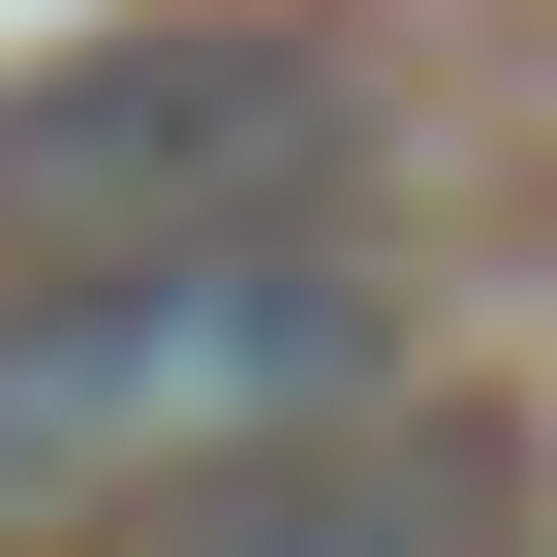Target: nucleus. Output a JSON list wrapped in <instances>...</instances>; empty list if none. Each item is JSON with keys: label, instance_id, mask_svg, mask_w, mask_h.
Instances as JSON below:
<instances>
[{"label": "nucleus", "instance_id": "2", "mask_svg": "<svg viewBox=\"0 0 557 557\" xmlns=\"http://www.w3.org/2000/svg\"><path fill=\"white\" fill-rule=\"evenodd\" d=\"M372 156V62L310 0H186V32H62L0 94V248L32 278H156V248H278Z\"/></svg>", "mask_w": 557, "mask_h": 557}, {"label": "nucleus", "instance_id": "1", "mask_svg": "<svg viewBox=\"0 0 557 557\" xmlns=\"http://www.w3.org/2000/svg\"><path fill=\"white\" fill-rule=\"evenodd\" d=\"M341 403H403V278L341 218L156 248V278H0V496H248Z\"/></svg>", "mask_w": 557, "mask_h": 557}, {"label": "nucleus", "instance_id": "3", "mask_svg": "<svg viewBox=\"0 0 557 557\" xmlns=\"http://www.w3.org/2000/svg\"><path fill=\"white\" fill-rule=\"evenodd\" d=\"M156 557H496V465H248V496H186Z\"/></svg>", "mask_w": 557, "mask_h": 557}]
</instances>
